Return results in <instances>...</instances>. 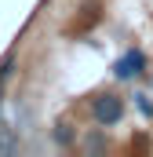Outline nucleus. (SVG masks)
I'll list each match as a JSON object with an SVG mask.
<instances>
[{
    "label": "nucleus",
    "instance_id": "5",
    "mask_svg": "<svg viewBox=\"0 0 153 157\" xmlns=\"http://www.w3.org/2000/svg\"><path fill=\"white\" fill-rule=\"evenodd\" d=\"M135 110H139L142 117H153V99L150 95H135Z\"/></svg>",
    "mask_w": 153,
    "mask_h": 157
},
{
    "label": "nucleus",
    "instance_id": "1",
    "mask_svg": "<svg viewBox=\"0 0 153 157\" xmlns=\"http://www.w3.org/2000/svg\"><path fill=\"white\" fill-rule=\"evenodd\" d=\"M91 121L99 124V128H113V124H120L124 121V99L120 95H99L95 102H91Z\"/></svg>",
    "mask_w": 153,
    "mask_h": 157
},
{
    "label": "nucleus",
    "instance_id": "2",
    "mask_svg": "<svg viewBox=\"0 0 153 157\" xmlns=\"http://www.w3.org/2000/svg\"><path fill=\"white\" fill-rule=\"evenodd\" d=\"M142 70H146V51H142V48H128V51L117 59L113 66H110V73H113L120 84H124V80L142 77Z\"/></svg>",
    "mask_w": 153,
    "mask_h": 157
},
{
    "label": "nucleus",
    "instance_id": "4",
    "mask_svg": "<svg viewBox=\"0 0 153 157\" xmlns=\"http://www.w3.org/2000/svg\"><path fill=\"white\" fill-rule=\"evenodd\" d=\"M15 150H18V132L4 124V128H0V157H11Z\"/></svg>",
    "mask_w": 153,
    "mask_h": 157
},
{
    "label": "nucleus",
    "instance_id": "3",
    "mask_svg": "<svg viewBox=\"0 0 153 157\" xmlns=\"http://www.w3.org/2000/svg\"><path fill=\"white\" fill-rule=\"evenodd\" d=\"M51 139H55L58 146H73V139H76L73 124H66V121H55V128H51Z\"/></svg>",
    "mask_w": 153,
    "mask_h": 157
},
{
    "label": "nucleus",
    "instance_id": "6",
    "mask_svg": "<svg viewBox=\"0 0 153 157\" xmlns=\"http://www.w3.org/2000/svg\"><path fill=\"white\" fill-rule=\"evenodd\" d=\"M88 150H91V154H102V150H106V139H102L99 132H95V135H88Z\"/></svg>",
    "mask_w": 153,
    "mask_h": 157
},
{
    "label": "nucleus",
    "instance_id": "7",
    "mask_svg": "<svg viewBox=\"0 0 153 157\" xmlns=\"http://www.w3.org/2000/svg\"><path fill=\"white\" fill-rule=\"evenodd\" d=\"M0 128H4V113H0Z\"/></svg>",
    "mask_w": 153,
    "mask_h": 157
}]
</instances>
